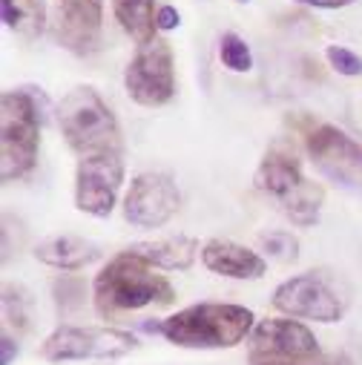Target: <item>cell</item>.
Returning a JSON list of instances; mask_svg holds the SVG:
<instances>
[{
    "mask_svg": "<svg viewBox=\"0 0 362 365\" xmlns=\"http://www.w3.org/2000/svg\"><path fill=\"white\" fill-rule=\"evenodd\" d=\"M95 308L101 317H115L124 311H138L147 305H172L175 291L167 277L152 270L150 262L124 250L107 262V267L95 277Z\"/></svg>",
    "mask_w": 362,
    "mask_h": 365,
    "instance_id": "1",
    "label": "cell"
},
{
    "mask_svg": "<svg viewBox=\"0 0 362 365\" xmlns=\"http://www.w3.org/2000/svg\"><path fill=\"white\" fill-rule=\"evenodd\" d=\"M239 4H247V0H239Z\"/></svg>",
    "mask_w": 362,
    "mask_h": 365,
    "instance_id": "27",
    "label": "cell"
},
{
    "mask_svg": "<svg viewBox=\"0 0 362 365\" xmlns=\"http://www.w3.org/2000/svg\"><path fill=\"white\" fill-rule=\"evenodd\" d=\"M135 348H138V339L130 331H118L107 325H61L43 339L41 356L49 362L118 359Z\"/></svg>",
    "mask_w": 362,
    "mask_h": 365,
    "instance_id": "6",
    "label": "cell"
},
{
    "mask_svg": "<svg viewBox=\"0 0 362 365\" xmlns=\"http://www.w3.org/2000/svg\"><path fill=\"white\" fill-rule=\"evenodd\" d=\"M256 190H262L264 196H270L279 210L299 227H314L319 222L322 205H325V190L316 181L305 178L296 158L285 155V153H267L262 158V164L256 167L253 175Z\"/></svg>",
    "mask_w": 362,
    "mask_h": 365,
    "instance_id": "5",
    "label": "cell"
},
{
    "mask_svg": "<svg viewBox=\"0 0 362 365\" xmlns=\"http://www.w3.org/2000/svg\"><path fill=\"white\" fill-rule=\"evenodd\" d=\"M4 24L21 38H38L46 29V4L43 0H0Z\"/></svg>",
    "mask_w": 362,
    "mask_h": 365,
    "instance_id": "18",
    "label": "cell"
},
{
    "mask_svg": "<svg viewBox=\"0 0 362 365\" xmlns=\"http://www.w3.org/2000/svg\"><path fill=\"white\" fill-rule=\"evenodd\" d=\"M124 86L135 104L164 107L175 96V66L170 43L155 38L152 43L138 46L124 69Z\"/></svg>",
    "mask_w": 362,
    "mask_h": 365,
    "instance_id": "8",
    "label": "cell"
},
{
    "mask_svg": "<svg viewBox=\"0 0 362 365\" xmlns=\"http://www.w3.org/2000/svg\"><path fill=\"white\" fill-rule=\"evenodd\" d=\"M311 354H319V342L296 319H262L250 331L247 359H296Z\"/></svg>",
    "mask_w": 362,
    "mask_h": 365,
    "instance_id": "12",
    "label": "cell"
},
{
    "mask_svg": "<svg viewBox=\"0 0 362 365\" xmlns=\"http://www.w3.org/2000/svg\"><path fill=\"white\" fill-rule=\"evenodd\" d=\"M41 96L32 86L9 89L0 98V178L18 181L32 173L41 147V121L38 107Z\"/></svg>",
    "mask_w": 362,
    "mask_h": 365,
    "instance_id": "3",
    "label": "cell"
},
{
    "mask_svg": "<svg viewBox=\"0 0 362 365\" xmlns=\"http://www.w3.org/2000/svg\"><path fill=\"white\" fill-rule=\"evenodd\" d=\"M325 58H328V63H331L339 75H345V78H353V75L362 72V58H359L356 52L345 49V46H328V49H325Z\"/></svg>",
    "mask_w": 362,
    "mask_h": 365,
    "instance_id": "22",
    "label": "cell"
},
{
    "mask_svg": "<svg viewBox=\"0 0 362 365\" xmlns=\"http://www.w3.org/2000/svg\"><path fill=\"white\" fill-rule=\"evenodd\" d=\"M104 0H58V43L75 55H89L101 43Z\"/></svg>",
    "mask_w": 362,
    "mask_h": 365,
    "instance_id": "13",
    "label": "cell"
},
{
    "mask_svg": "<svg viewBox=\"0 0 362 365\" xmlns=\"http://www.w3.org/2000/svg\"><path fill=\"white\" fill-rule=\"evenodd\" d=\"M0 348H4V356H0V365H12V359L18 356V345L12 342L9 334H4V339H0Z\"/></svg>",
    "mask_w": 362,
    "mask_h": 365,
    "instance_id": "26",
    "label": "cell"
},
{
    "mask_svg": "<svg viewBox=\"0 0 362 365\" xmlns=\"http://www.w3.org/2000/svg\"><path fill=\"white\" fill-rule=\"evenodd\" d=\"M247 362L250 365H342L333 356H325L322 351L311 356H296V359H247Z\"/></svg>",
    "mask_w": 362,
    "mask_h": 365,
    "instance_id": "23",
    "label": "cell"
},
{
    "mask_svg": "<svg viewBox=\"0 0 362 365\" xmlns=\"http://www.w3.org/2000/svg\"><path fill=\"white\" fill-rule=\"evenodd\" d=\"M121 181H124L121 153L83 155L75 170V207L95 219L110 216L118 202Z\"/></svg>",
    "mask_w": 362,
    "mask_h": 365,
    "instance_id": "9",
    "label": "cell"
},
{
    "mask_svg": "<svg viewBox=\"0 0 362 365\" xmlns=\"http://www.w3.org/2000/svg\"><path fill=\"white\" fill-rule=\"evenodd\" d=\"M127 250L161 270H187L199 256V242L193 236H167L155 242H135Z\"/></svg>",
    "mask_w": 362,
    "mask_h": 365,
    "instance_id": "15",
    "label": "cell"
},
{
    "mask_svg": "<svg viewBox=\"0 0 362 365\" xmlns=\"http://www.w3.org/2000/svg\"><path fill=\"white\" fill-rule=\"evenodd\" d=\"M296 4L316 6V9H342V6H351L353 0H296Z\"/></svg>",
    "mask_w": 362,
    "mask_h": 365,
    "instance_id": "25",
    "label": "cell"
},
{
    "mask_svg": "<svg viewBox=\"0 0 362 365\" xmlns=\"http://www.w3.org/2000/svg\"><path fill=\"white\" fill-rule=\"evenodd\" d=\"M29 299L21 288H12L6 285L4 288V317L9 325H18V328H26L29 325V311H26Z\"/></svg>",
    "mask_w": 362,
    "mask_h": 365,
    "instance_id": "21",
    "label": "cell"
},
{
    "mask_svg": "<svg viewBox=\"0 0 362 365\" xmlns=\"http://www.w3.org/2000/svg\"><path fill=\"white\" fill-rule=\"evenodd\" d=\"M219 58L230 72H247L253 66V55L247 49V43L236 35V32H224L219 41Z\"/></svg>",
    "mask_w": 362,
    "mask_h": 365,
    "instance_id": "19",
    "label": "cell"
},
{
    "mask_svg": "<svg viewBox=\"0 0 362 365\" xmlns=\"http://www.w3.org/2000/svg\"><path fill=\"white\" fill-rule=\"evenodd\" d=\"M202 262L207 270L227 279H259L264 277V267H267L256 250L236 245L230 239H210L202 247Z\"/></svg>",
    "mask_w": 362,
    "mask_h": 365,
    "instance_id": "14",
    "label": "cell"
},
{
    "mask_svg": "<svg viewBox=\"0 0 362 365\" xmlns=\"http://www.w3.org/2000/svg\"><path fill=\"white\" fill-rule=\"evenodd\" d=\"M113 12H115V21L118 26L138 43H152L155 41V0H113Z\"/></svg>",
    "mask_w": 362,
    "mask_h": 365,
    "instance_id": "17",
    "label": "cell"
},
{
    "mask_svg": "<svg viewBox=\"0 0 362 365\" xmlns=\"http://www.w3.org/2000/svg\"><path fill=\"white\" fill-rule=\"evenodd\" d=\"M274 308L294 319L336 322L342 317V302L322 273H299L274 291Z\"/></svg>",
    "mask_w": 362,
    "mask_h": 365,
    "instance_id": "10",
    "label": "cell"
},
{
    "mask_svg": "<svg viewBox=\"0 0 362 365\" xmlns=\"http://www.w3.org/2000/svg\"><path fill=\"white\" fill-rule=\"evenodd\" d=\"M305 147L316 170L336 187L362 196V144L333 124H314L305 130Z\"/></svg>",
    "mask_w": 362,
    "mask_h": 365,
    "instance_id": "7",
    "label": "cell"
},
{
    "mask_svg": "<svg viewBox=\"0 0 362 365\" xmlns=\"http://www.w3.org/2000/svg\"><path fill=\"white\" fill-rule=\"evenodd\" d=\"M144 328L178 348H233L253 331V311L244 305L199 302L164 322H147Z\"/></svg>",
    "mask_w": 362,
    "mask_h": 365,
    "instance_id": "2",
    "label": "cell"
},
{
    "mask_svg": "<svg viewBox=\"0 0 362 365\" xmlns=\"http://www.w3.org/2000/svg\"><path fill=\"white\" fill-rule=\"evenodd\" d=\"M262 247L267 250V256H274L279 262H296L299 259V242L296 236H291L288 230H274L262 236Z\"/></svg>",
    "mask_w": 362,
    "mask_h": 365,
    "instance_id": "20",
    "label": "cell"
},
{
    "mask_svg": "<svg viewBox=\"0 0 362 365\" xmlns=\"http://www.w3.org/2000/svg\"><path fill=\"white\" fill-rule=\"evenodd\" d=\"M181 207V193L167 173H141L124 199V219L135 227H161Z\"/></svg>",
    "mask_w": 362,
    "mask_h": 365,
    "instance_id": "11",
    "label": "cell"
},
{
    "mask_svg": "<svg viewBox=\"0 0 362 365\" xmlns=\"http://www.w3.org/2000/svg\"><path fill=\"white\" fill-rule=\"evenodd\" d=\"M35 256L58 270H83L86 264H93L101 259V247L89 239L81 236H55L46 239L35 247Z\"/></svg>",
    "mask_w": 362,
    "mask_h": 365,
    "instance_id": "16",
    "label": "cell"
},
{
    "mask_svg": "<svg viewBox=\"0 0 362 365\" xmlns=\"http://www.w3.org/2000/svg\"><path fill=\"white\" fill-rule=\"evenodd\" d=\"M58 124L66 144L83 155L121 153V130L110 107L93 86H75L58 107Z\"/></svg>",
    "mask_w": 362,
    "mask_h": 365,
    "instance_id": "4",
    "label": "cell"
},
{
    "mask_svg": "<svg viewBox=\"0 0 362 365\" xmlns=\"http://www.w3.org/2000/svg\"><path fill=\"white\" fill-rule=\"evenodd\" d=\"M155 24H158V29L170 32V29H175V26L181 24V15H178V9H175V6H161V9H158V15H155Z\"/></svg>",
    "mask_w": 362,
    "mask_h": 365,
    "instance_id": "24",
    "label": "cell"
}]
</instances>
